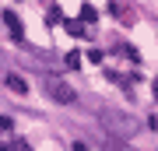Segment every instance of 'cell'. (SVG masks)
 Wrapping results in <instances>:
<instances>
[{
    "label": "cell",
    "instance_id": "obj_1",
    "mask_svg": "<svg viewBox=\"0 0 158 151\" xmlns=\"http://www.w3.org/2000/svg\"><path fill=\"white\" fill-rule=\"evenodd\" d=\"M46 91H49L53 102H63V106H70V102L77 99V91H74L67 81H49V84H46Z\"/></svg>",
    "mask_w": 158,
    "mask_h": 151
},
{
    "label": "cell",
    "instance_id": "obj_2",
    "mask_svg": "<svg viewBox=\"0 0 158 151\" xmlns=\"http://www.w3.org/2000/svg\"><path fill=\"white\" fill-rule=\"evenodd\" d=\"M0 18H4V25L11 28V39H14V42H21V21H18V14H14V11H4Z\"/></svg>",
    "mask_w": 158,
    "mask_h": 151
},
{
    "label": "cell",
    "instance_id": "obj_3",
    "mask_svg": "<svg viewBox=\"0 0 158 151\" xmlns=\"http://www.w3.org/2000/svg\"><path fill=\"white\" fill-rule=\"evenodd\" d=\"M7 88L14 91V95H28V84H25V78H18V74H7Z\"/></svg>",
    "mask_w": 158,
    "mask_h": 151
},
{
    "label": "cell",
    "instance_id": "obj_4",
    "mask_svg": "<svg viewBox=\"0 0 158 151\" xmlns=\"http://www.w3.org/2000/svg\"><path fill=\"white\" fill-rule=\"evenodd\" d=\"M95 18H98V11H95V7H91V4H81V21H85V25H91Z\"/></svg>",
    "mask_w": 158,
    "mask_h": 151
},
{
    "label": "cell",
    "instance_id": "obj_5",
    "mask_svg": "<svg viewBox=\"0 0 158 151\" xmlns=\"http://www.w3.org/2000/svg\"><path fill=\"white\" fill-rule=\"evenodd\" d=\"M63 63H67L70 70H77V67H81V53H67V60H63Z\"/></svg>",
    "mask_w": 158,
    "mask_h": 151
},
{
    "label": "cell",
    "instance_id": "obj_6",
    "mask_svg": "<svg viewBox=\"0 0 158 151\" xmlns=\"http://www.w3.org/2000/svg\"><path fill=\"white\" fill-rule=\"evenodd\" d=\"M67 32L77 39V35H85V28H81V21H67Z\"/></svg>",
    "mask_w": 158,
    "mask_h": 151
},
{
    "label": "cell",
    "instance_id": "obj_7",
    "mask_svg": "<svg viewBox=\"0 0 158 151\" xmlns=\"http://www.w3.org/2000/svg\"><path fill=\"white\" fill-rule=\"evenodd\" d=\"M46 18H49V25H56V21H63V11H60V7H49Z\"/></svg>",
    "mask_w": 158,
    "mask_h": 151
},
{
    "label": "cell",
    "instance_id": "obj_8",
    "mask_svg": "<svg viewBox=\"0 0 158 151\" xmlns=\"http://www.w3.org/2000/svg\"><path fill=\"white\" fill-rule=\"evenodd\" d=\"M106 148H109V151H130L123 141H106Z\"/></svg>",
    "mask_w": 158,
    "mask_h": 151
},
{
    "label": "cell",
    "instance_id": "obj_9",
    "mask_svg": "<svg viewBox=\"0 0 158 151\" xmlns=\"http://www.w3.org/2000/svg\"><path fill=\"white\" fill-rule=\"evenodd\" d=\"M11 151H28V148H25V144H11Z\"/></svg>",
    "mask_w": 158,
    "mask_h": 151
},
{
    "label": "cell",
    "instance_id": "obj_10",
    "mask_svg": "<svg viewBox=\"0 0 158 151\" xmlns=\"http://www.w3.org/2000/svg\"><path fill=\"white\" fill-rule=\"evenodd\" d=\"M155 99H158V81H155Z\"/></svg>",
    "mask_w": 158,
    "mask_h": 151
},
{
    "label": "cell",
    "instance_id": "obj_11",
    "mask_svg": "<svg viewBox=\"0 0 158 151\" xmlns=\"http://www.w3.org/2000/svg\"><path fill=\"white\" fill-rule=\"evenodd\" d=\"M0 151H7V148H4V144H0Z\"/></svg>",
    "mask_w": 158,
    "mask_h": 151
}]
</instances>
